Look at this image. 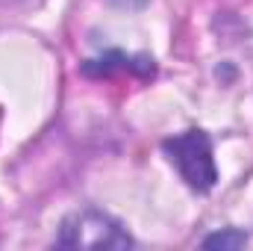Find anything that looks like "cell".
Segmentation results:
<instances>
[{"label": "cell", "mask_w": 253, "mask_h": 251, "mask_svg": "<svg viewBox=\"0 0 253 251\" xmlns=\"http://www.w3.org/2000/svg\"><path fill=\"white\" fill-rule=\"evenodd\" d=\"M56 246L62 249H112L121 251L132 246V237L126 234L121 222L100 210H80L71 213L59 228Z\"/></svg>", "instance_id": "2"}, {"label": "cell", "mask_w": 253, "mask_h": 251, "mask_svg": "<svg viewBox=\"0 0 253 251\" xmlns=\"http://www.w3.org/2000/svg\"><path fill=\"white\" fill-rule=\"evenodd\" d=\"M248 246V234L239 231V228H224L218 234H209L203 240V249H227V251H236V249H245Z\"/></svg>", "instance_id": "4"}, {"label": "cell", "mask_w": 253, "mask_h": 251, "mask_svg": "<svg viewBox=\"0 0 253 251\" xmlns=\"http://www.w3.org/2000/svg\"><path fill=\"white\" fill-rule=\"evenodd\" d=\"M165 157L194 192H209L218 184V166L212 157V139L203 130H186L162 142Z\"/></svg>", "instance_id": "1"}, {"label": "cell", "mask_w": 253, "mask_h": 251, "mask_svg": "<svg viewBox=\"0 0 253 251\" xmlns=\"http://www.w3.org/2000/svg\"><path fill=\"white\" fill-rule=\"evenodd\" d=\"M112 3H118V6H126V9H141L147 0H112Z\"/></svg>", "instance_id": "5"}, {"label": "cell", "mask_w": 253, "mask_h": 251, "mask_svg": "<svg viewBox=\"0 0 253 251\" xmlns=\"http://www.w3.org/2000/svg\"><path fill=\"white\" fill-rule=\"evenodd\" d=\"M112 71H135V74L147 77V74H153V60H147V57H126L121 51H112V54H106L100 60H88L83 65V74H88V77H106Z\"/></svg>", "instance_id": "3"}]
</instances>
